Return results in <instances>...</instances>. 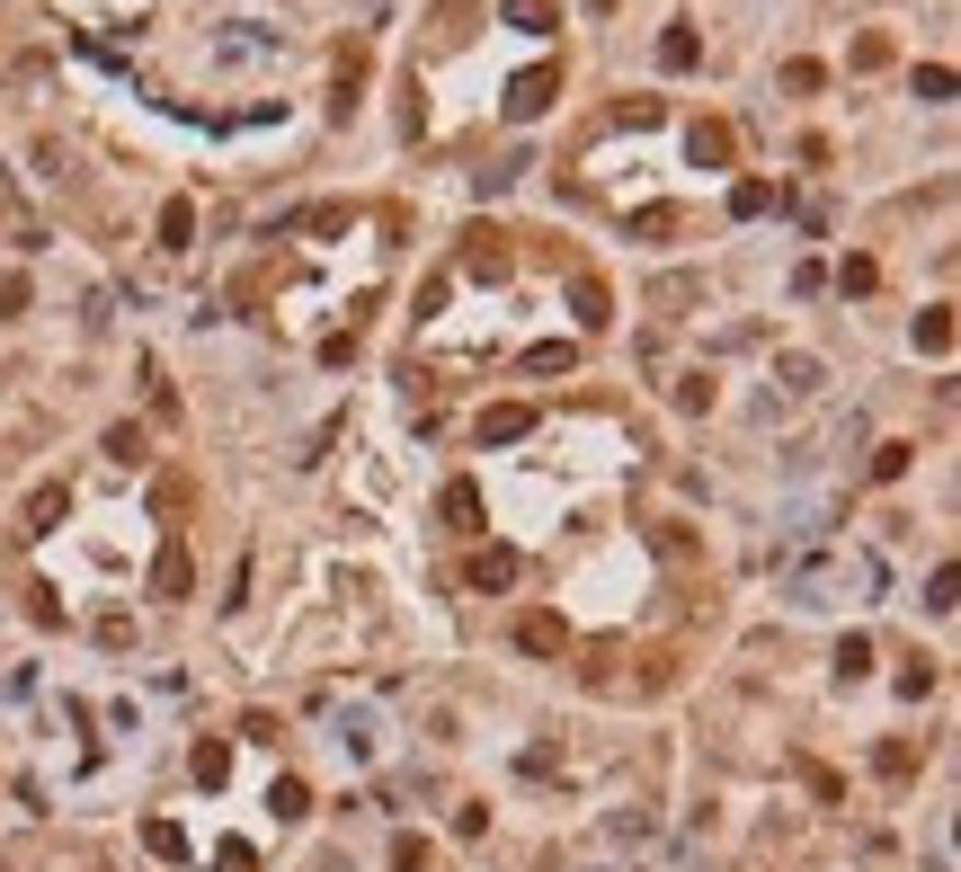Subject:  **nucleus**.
<instances>
[{
  "label": "nucleus",
  "mask_w": 961,
  "mask_h": 872,
  "mask_svg": "<svg viewBox=\"0 0 961 872\" xmlns=\"http://www.w3.org/2000/svg\"><path fill=\"white\" fill-rule=\"evenodd\" d=\"M161 241H170V249L196 241V206H187V196H170V206H161Z\"/></svg>",
  "instance_id": "nucleus-12"
},
{
  "label": "nucleus",
  "mask_w": 961,
  "mask_h": 872,
  "mask_svg": "<svg viewBox=\"0 0 961 872\" xmlns=\"http://www.w3.org/2000/svg\"><path fill=\"white\" fill-rule=\"evenodd\" d=\"M766 206H775L766 178H739V187H730V214H766Z\"/></svg>",
  "instance_id": "nucleus-17"
},
{
  "label": "nucleus",
  "mask_w": 961,
  "mask_h": 872,
  "mask_svg": "<svg viewBox=\"0 0 961 872\" xmlns=\"http://www.w3.org/2000/svg\"><path fill=\"white\" fill-rule=\"evenodd\" d=\"M463 579H472V588H508V579H517V553H499V544H490V553H472Z\"/></svg>",
  "instance_id": "nucleus-8"
},
{
  "label": "nucleus",
  "mask_w": 961,
  "mask_h": 872,
  "mask_svg": "<svg viewBox=\"0 0 961 872\" xmlns=\"http://www.w3.org/2000/svg\"><path fill=\"white\" fill-rule=\"evenodd\" d=\"M952 588H961V579H952V561H943V570L926 579V606H935V615H952Z\"/></svg>",
  "instance_id": "nucleus-27"
},
{
  "label": "nucleus",
  "mask_w": 961,
  "mask_h": 872,
  "mask_svg": "<svg viewBox=\"0 0 961 872\" xmlns=\"http://www.w3.org/2000/svg\"><path fill=\"white\" fill-rule=\"evenodd\" d=\"M107 454L116 463H143V428H107Z\"/></svg>",
  "instance_id": "nucleus-26"
},
{
  "label": "nucleus",
  "mask_w": 961,
  "mask_h": 872,
  "mask_svg": "<svg viewBox=\"0 0 961 872\" xmlns=\"http://www.w3.org/2000/svg\"><path fill=\"white\" fill-rule=\"evenodd\" d=\"M570 312H579V329H605V321H614V303H605V286H597V277H579Z\"/></svg>",
  "instance_id": "nucleus-11"
},
{
  "label": "nucleus",
  "mask_w": 961,
  "mask_h": 872,
  "mask_svg": "<svg viewBox=\"0 0 961 872\" xmlns=\"http://www.w3.org/2000/svg\"><path fill=\"white\" fill-rule=\"evenodd\" d=\"M445 516H454V525H480V490L454 481V490H445Z\"/></svg>",
  "instance_id": "nucleus-21"
},
{
  "label": "nucleus",
  "mask_w": 961,
  "mask_h": 872,
  "mask_svg": "<svg viewBox=\"0 0 961 872\" xmlns=\"http://www.w3.org/2000/svg\"><path fill=\"white\" fill-rule=\"evenodd\" d=\"M463 267H472V277H499V267H508L499 232H472V241H463Z\"/></svg>",
  "instance_id": "nucleus-10"
},
{
  "label": "nucleus",
  "mask_w": 961,
  "mask_h": 872,
  "mask_svg": "<svg viewBox=\"0 0 961 872\" xmlns=\"http://www.w3.org/2000/svg\"><path fill=\"white\" fill-rule=\"evenodd\" d=\"M908 463H917V445H881V454H872V481H900Z\"/></svg>",
  "instance_id": "nucleus-19"
},
{
  "label": "nucleus",
  "mask_w": 961,
  "mask_h": 872,
  "mask_svg": "<svg viewBox=\"0 0 961 872\" xmlns=\"http://www.w3.org/2000/svg\"><path fill=\"white\" fill-rule=\"evenodd\" d=\"M872 286H881L872 258H837V294H872Z\"/></svg>",
  "instance_id": "nucleus-14"
},
{
  "label": "nucleus",
  "mask_w": 961,
  "mask_h": 872,
  "mask_svg": "<svg viewBox=\"0 0 961 872\" xmlns=\"http://www.w3.org/2000/svg\"><path fill=\"white\" fill-rule=\"evenodd\" d=\"M215 872H258V854H250L241 837H223V846H215Z\"/></svg>",
  "instance_id": "nucleus-23"
},
{
  "label": "nucleus",
  "mask_w": 961,
  "mask_h": 872,
  "mask_svg": "<svg viewBox=\"0 0 961 872\" xmlns=\"http://www.w3.org/2000/svg\"><path fill=\"white\" fill-rule=\"evenodd\" d=\"M561 641H570V624H561V615H525V624H517V650H525V659H553Z\"/></svg>",
  "instance_id": "nucleus-3"
},
{
  "label": "nucleus",
  "mask_w": 961,
  "mask_h": 872,
  "mask_svg": "<svg viewBox=\"0 0 961 872\" xmlns=\"http://www.w3.org/2000/svg\"><path fill=\"white\" fill-rule=\"evenodd\" d=\"M508 19H517V27H534V36H543V27H553V19H561V10H553V0H508Z\"/></svg>",
  "instance_id": "nucleus-20"
},
{
  "label": "nucleus",
  "mask_w": 961,
  "mask_h": 872,
  "mask_svg": "<svg viewBox=\"0 0 961 872\" xmlns=\"http://www.w3.org/2000/svg\"><path fill=\"white\" fill-rule=\"evenodd\" d=\"M143 846H152L161 863H178V854H187V828H178V819H143Z\"/></svg>",
  "instance_id": "nucleus-13"
},
{
  "label": "nucleus",
  "mask_w": 961,
  "mask_h": 872,
  "mask_svg": "<svg viewBox=\"0 0 961 872\" xmlns=\"http://www.w3.org/2000/svg\"><path fill=\"white\" fill-rule=\"evenodd\" d=\"M392 872H428V837H392Z\"/></svg>",
  "instance_id": "nucleus-22"
},
{
  "label": "nucleus",
  "mask_w": 961,
  "mask_h": 872,
  "mask_svg": "<svg viewBox=\"0 0 961 872\" xmlns=\"http://www.w3.org/2000/svg\"><path fill=\"white\" fill-rule=\"evenodd\" d=\"M881 775H890V783H908V775H917V748L890 740V748H881Z\"/></svg>",
  "instance_id": "nucleus-24"
},
{
  "label": "nucleus",
  "mask_w": 961,
  "mask_h": 872,
  "mask_svg": "<svg viewBox=\"0 0 961 872\" xmlns=\"http://www.w3.org/2000/svg\"><path fill=\"white\" fill-rule=\"evenodd\" d=\"M534 428V410H525V400H499V410H480V445H517Z\"/></svg>",
  "instance_id": "nucleus-2"
},
{
  "label": "nucleus",
  "mask_w": 961,
  "mask_h": 872,
  "mask_svg": "<svg viewBox=\"0 0 961 872\" xmlns=\"http://www.w3.org/2000/svg\"><path fill=\"white\" fill-rule=\"evenodd\" d=\"M864 667H872V641H864V632H846V641H837V677L855 686V677H864Z\"/></svg>",
  "instance_id": "nucleus-16"
},
{
  "label": "nucleus",
  "mask_w": 961,
  "mask_h": 872,
  "mask_svg": "<svg viewBox=\"0 0 961 872\" xmlns=\"http://www.w3.org/2000/svg\"><path fill=\"white\" fill-rule=\"evenodd\" d=\"M570 357H579V348H561V339H543V348H534V357H525V365H534V374H561V365H570Z\"/></svg>",
  "instance_id": "nucleus-25"
},
{
  "label": "nucleus",
  "mask_w": 961,
  "mask_h": 872,
  "mask_svg": "<svg viewBox=\"0 0 961 872\" xmlns=\"http://www.w3.org/2000/svg\"><path fill=\"white\" fill-rule=\"evenodd\" d=\"M196 588V561H187V544H161V561H152V596H187Z\"/></svg>",
  "instance_id": "nucleus-1"
},
{
  "label": "nucleus",
  "mask_w": 961,
  "mask_h": 872,
  "mask_svg": "<svg viewBox=\"0 0 961 872\" xmlns=\"http://www.w3.org/2000/svg\"><path fill=\"white\" fill-rule=\"evenodd\" d=\"M187 766H196V783H205V792H223V783H232V748H223V740H196V757H187Z\"/></svg>",
  "instance_id": "nucleus-5"
},
{
  "label": "nucleus",
  "mask_w": 961,
  "mask_h": 872,
  "mask_svg": "<svg viewBox=\"0 0 961 872\" xmlns=\"http://www.w3.org/2000/svg\"><path fill=\"white\" fill-rule=\"evenodd\" d=\"M267 811H277V819H303V811H312V783H303V775H277V783H267Z\"/></svg>",
  "instance_id": "nucleus-7"
},
{
  "label": "nucleus",
  "mask_w": 961,
  "mask_h": 872,
  "mask_svg": "<svg viewBox=\"0 0 961 872\" xmlns=\"http://www.w3.org/2000/svg\"><path fill=\"white\" fill-rule=\"evenodd\" d=\"M917 348H926V357L952 348V312H926V321H917Z\"/></svg>",
  "instance_id": "nucleus-18"
},
{
  "label": "nucleus",
  "mask_w": 961,
  "mask_h": 872,
  "mask_svg": "<svg viewBox=\"0 0 961 872\" xmlns=\"http://www.w3.org/2000/svg\"><path fill=\"white\" fill-rule=\"evenodd\" d=\"M659 62H668V72H695V62H704L695 27H668V36H659Z\"/></svg>",
  "instance_id": "nucleus-9"
},
{
  "label": "nucleus",
  "mask_w": 961,
  "mask_h": 872,
  "mask_svg": "<svg viewBox=\"0 0 961 872\" xmlns=\"http://www.w3.org/2000/svg\"><path fill=\"white\" fill-rule=\"evenodd\" d=\"M62 508H72V490H62V481H45V490L27 499V534H54V525H62Z\"/></svg>",
  "instance_id": "nucleus-6"
},
{
  "label": "nucleus",
  "mask_w": 961,
  "mask_h": 872,
  "mask_svg": "<svg viewBox=\"0 0 961 872\" xmlns=\"http://www.w3.org/2000/svg\"><path fill=\"white\" fill-rule=\"evenodd\" d=\"M695 161H704V170L730 161V125H695Z\"/></svg>",
  "instance_id": "nucleus-15"
},
{
  "label": "nucleus",
  "mask_w": 961,
  "mask_h": 872,
  "mask_svg": "<svg viewBox=\"0 0 961 872\" xmlns=\"http://www.w3.org/2000/svg\"><path fill=\"white\" fill-rule=\"evenodd\" d=\"M553 90H561V72H525V81L508 90V116H543V107H553Z\"/></svg>",
  "instance_id": "nucleus-4"
}]
</instances>
